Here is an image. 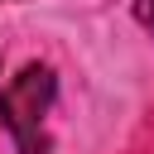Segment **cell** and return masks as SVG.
Returning <instances> with one entry per match:
<instances>
[{
	"label": "cell",
	"mask_w": 154,
	"mask_h": 154,
	"mask_svg": "<svg viewBox=\"0 0 154 154\" xmlns=\"http://www.w3.org/2000/svg\"><path fill=\"white\" fill-rule=\"evenodd\" d=\"M135 19H140V24L154 34V0H135Z\"/></svg>",
	"instance_id": "7a4b0ae2"
},
{
	"label": "cell",
	"mask_w": 154,
	"mask_h": 154,
	"mask_svg": "<svg viewBox=\"0 0 154 154\" xmlns=\"http://www.w3.org/2000/svg\"><path fill=\"white\" fill-rule=\"evenodd\" d=\"M58 101V72L48 63H24L0 91V125L19 154H48V111Z\"/></svg>",
	"instance_id": "6da1fadb"
}]
</instances>
